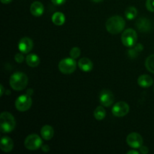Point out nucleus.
Instances as JSON below:
<instances>
[{
  "instance_id": "obj_18",
  "label": "nucleus",
  "mask_w": 154,
  "mask_h": 154,
  "mask_svg": "<svg viewBox=\"0 0 154 154\" xmlns=\"http://www.w3.org/2000/svg\"><path fill=\"white\" fill-rule=\"evenodd\" d=\"M144 48L141 44H137L130 48L127 51V54L131 59H135L140 54V53L143 51Z\"/></svg>"
},
{
  "instance_id": "obj_27",
  "label": "nucleus",
  "mask_w": 154,
  "mask_h": 154,
  "mask_svg": "<svg viewBox=\"0 0 154 154\" xmlns=\"http://www.w3.org/2000/svg\"><path fill=\"white\" fill-rule=\"evenodd\" d=\"M66 1V0H51L53 4H54L55 5H61L64 4Z\"/></svg>"
},
{
  "instance_id": "obj_3",
  "label": "nucleus",
  "mask_w": 154,
  "mask_h": 154,
  "mask_svg": "<svg viewBox=\"0 0 154 154\" xmlns=\"http://www.w3.org/2000/svg\"><path fill=\"white\" fill-rule=\"evenodd\" d=\"M16 127V120L11 113L4 111L0 115V129L3 133H9Z\"/></svg>"
},
{
  "instance_id": "obj_28",
  "label": "nucleus",
  "mask_w": 154,
  "mask_h": 154,
  "mask_svg": "<svg viewBox=\"0 0 154 154\" xmlns=\"http://www.w3.org/2000/svg\"><path fill=\"white\" fill-rule=\"evenodd\" d=\"M149 152V149L147 146H141L140 147V153H141L142 154H147Z\"/></svg>"
},
{
  "instance_id": "obj_12",
  "label": "nucleus",
  "mask_w": 154,
  "mask_h": 154,
  "mask_svg": "<svg viewBox=\"0 0 154 154\" xmlns=\"http://www.w3.org/2000/svg\"><path fill=\"white\" fill-rule=\"evenodd\" d=\"M135 26H136L137 29L142 32H147L151 29L150 20L145 17H141L138 19V20L135 23Z\"/></svg>"
},
{
  "instance_id": "obj_24",
  "label": "nucleus",
  "mask_w": 154,
  "mask_h": 154,
  "mask_svg": "<svg viewBox=\"0 0 154 154\" xmlns=\"http://www.w3.org/2000/svg\"><path fill=\"white\" fill-rule=\"evenodd\" d=\"M81 55V49L79 48H77V47H75V48H72L70 51V57L73 59H77L80 57Z\"/></svg>"
},
{
  "instance_id": "obj_30",
  "label": "nucleus",
  "mask_w": 154,
  "mask_h": 154,
  "mask_svg": "<svg viewBox=\"0 0 154 154\" xmlns=\"http://www.w3.org/2000/svg\"><path fill=\"white\" fill-rule=\"evenodd\" d=\"M0 90H1V93H0V96H2L3 94H4V91H5V89L4 87L2 86V84L0 85Z\"/></svg>"
},
{
  "instance_id": "obj_9",
  "label": "nucleus",
  "mask_w": 154,
  "mask_h": 154,
  "mask_svg": "<svg viewBox=\"0 0 154 154\" xmlns=\"http://www.w3.org/2000/svg\"><path fill=\"white\" fill-rule=\"evenodd\" d=\"M126 143L132 148H140L143 144V138L137 132H132L126 137Z\"/></svg>"
},
{
  "instance_id": "obj_31",
  "label": "nucleus",
  "mask_w": 154,
  "mask_h": 154,
  "mask_svg": "<svg viewBox=\"0 0 154 154\" xmlns=\"http://www.w3.org/2000/svg\"><path fill=\"white\" fill-rule=\"evenodd\" d=\"M1 1V2L2 3V4H9V3L11 2L13 0H0Z\"/></svg>"
},
{
  "instance_id": "obj_4",
  "label": "nucleus",
  "mask_w": 154,
  "mask_h": 154,
  "mask_svg": "<svg viewBox=\"0 0 154 154\" xmlns=\"http://www.w3.org/2000/svg\"><path fill=\"white\" fill-rule=\"evenodd\" d=\"M59 70L63 74L66 75H69L72 74L76 70L77 68V63L75 60V59L72 58H65L62 60L59 63L58 65Z\"/></svg>"
},
{
  "instance_id": "obj_2",
  "label": "nucleus",
  "mask_w": 154,
  "mask_h": 154,
  "mask_svg": "<svg viewBox=\"0 0 154 154\" xmlns=\"http://www.w3.org/2000/svg\"><path fill=\"white\" fill-rule=\"evenodd\" d=\"M10 86L16 91H21L26 87L28 84V77L23 72H17L14 73L10 78Z\"/></svg>"
},
{
  "instance_id": "obj_11",
  "label": "nucleus",
  "mask_w": 154,
  "mask_h": 154,
  "mask_svg": "<svg viewBox=\"0 0 154 154\" xmlns=\"http://www.w3.org/2000/svg\"><path fill=\"white\" fill-rule=\"evenodd\" d=\"M32 40L28 37L22 38L18 43V49L23 54H28L32 50Z\"/></svg>"
},
{
  "instance_id": "obj_33",
  "label": "nucleus",
  "mask_w": 154,
  "mask_h": 154,
  "mask_svg": "<svg viewBox=\"0 0 154 154\" xmlns=\"http://www.w3.org/2000/svg\"><path fill=\"white\" fill-rule=\"evenodd\" d=\"M92 1H93V2H96V3H98V2H102V1H103V0H92Z\"/></svg>"
},
{
  "instance_id": "obj_15",
  "label": "nucleus",
  "mask_w": 154,
  "mask_h": 154,
  "mask_svg": "<svg viewBox=\"0 0 154 154\" xmlns=\"http://www.w3.org/2000/svg\"><path fill=\"white\" fill-rule=\"evenodd\" d=\"M14 148L13 140L8 136H3L1 138V150L5 153H9Z\"/></svg>"
},
{
  "instance_id": "obj_23",
  "label": "nucleus",
  "mask_w": 154,
  "mask_h": 154,
  "mask_svg": "<svg viewBox=\"0 0 154 154\" xmlns=\"http://www.w3.org/2000/svg\"><path fill=\"white\" fill-rule=\"evenodd\" d=\"M145 66L149 72L154 74V54L149 56L146 59Z\"/></svg>"
},
{
  "instance_id": "obj_17",
  "label": "nucleus",
  "mask_w": 154,
  "mask_h": 154,
  "mask_svg": "<svg viewBox=\"0 0 154 154\" xmlns=\"http://www.w3.org/2000/svg\"><path fill=\"white\" fill-rule=\"evenodd\" d=\"M54 128L52 126H49V125H45L41 129V135H42V138L46 140V141L51 140L54 137Z\"/></svg>"
},
{
  "instance_id": "obj_19",
  "label": "nucleus",
  "mask_w": 154,
  "mask_h": 154,
  "mask_svg": "<svg viewBox=\"0 0 154 154\" xmlns=\"http://www.w3.org/2000/svg\"><path fill=\"white\" fill-rule=\"evenodd\" d=\"M26 62L30 67H36L40 63V59L38 56L34 54H30L26 57Z\"/></svg>"
},
{
  "instance_id": "obj_14",
  "label": "nucleus",
  "mask_w": 154,
  "mask_h": 154,
  "mask_svg": "<svg viewBox=\"0 0 154 154\" xmlns=\"http://www.w3.org/2000/svg\"><path fill=\"white\" fill-rule=\"evenodd\" d=\"M78 67L82 72H89L92 71L93 68V62L87 57L81 58L78 61Z\"/></svg>"
},
{
  "instance_id": "obj_22",
  "label": "nucleus",
  "mask_w": 154,
  "mask_h": 154,
  "mask_svg": "<svg viewBox=\"0 0 154 154\" xmlns=\"http://www.w3.org/2000/svg\"><path fill=\"white\" fill-rule=\"evenodd\" d=\"M137 14H138V11L135 7H132V6L127 8L125 11V16L129 20L135 19L137 17Z\"/></svg>"
},
{
  "instance_id": "obj_25",
  "label": "nucleus",
  "mask_w": 154,
  "mask_h": 154,
  "mask_svg": "<svg viewBox=\"0 0 154 154\" xmlns=\"http://www.w3.org/2000/svg\"><path fill=\"white\" fill-rule=\"evenodd\" d=\"M146 8L150 12H154V0H147Z\"/></svg>"
},
{
  "instance_id": "obj_5",
  "label": "nucleus",
  "mask_w": 154,
  "mask_h": 154,
  "mask_svg": "<svg viewBox=\"0 0 154 154\" xmlns=\"http://www.w3.org/2000/svg\"><path fill=\"white\" fill-rule=\"evenodd\" d=\"M138 35L135 30L132 29H127L124 30L121 35V40L123 45L128 48H132L136 44Z\"/></svg>"
},
{
  "instance_id": "obj_26",
  "label": "nucleus",
  "mask_w": 154,
  "mask_h": 154,
  "mask_svg": "<svg viewBox=\"0 0 154 154\" xmlns=\"http://www.w3.org/2000/svg\"><path fill=\"white\" fill-rule=\"evenodd\" d=\"M22 54H23V53H22ZM22 54H20V53H17V54L15 55L14 60H15V61L17 62V63H22L23 62L24 57H23V55Z\"/></svg>"
},
{
  "instance_id": "obj_20",
  "label": "nucleus",
  "mask_w": 154,
  "mask_h": 154,
  "mask_svg": "<svg viewBox=\"0 0 154 154\" xmlns=\"http://www.w3.org/2000/svg\"><path fill=\"white\" fill-rule=\"evenodd\" d=\"M66 17L62 12H56L52 16V22L57 26H62L65 23Z\"/></svg>"
},
{
  "instance_id": "obj_10",
  "label": "nucleus",
  "mask_w": 154,
  "mask_h": 154,
  "mask_svg": "<svg viewBox=\"0 0 154 154\" xmlns=\"http://www.w3.org/2000/svg\"><path fill=\"white\" fill-rule=\"evenodd\" d=\"M99 101L102 105L105 107H110L114 102V96L109 90H103L100 93Z\"/></svg>"
},
{
  "instance_id": "obj_7",
  "label": "nucleus",
  "mask_w": 154,
  "mask_h": 154,
  "mask_svg": "<svg viewBox=\"0 0 154 154\" xmlns=\"http://www.w3.org/2000/svg\"><path fill=\"white\" fill-rule=\"evenodd\" d=\"M24 146L27 150H36L42 146V140L36 134L28 135L24 141Z\"/></svg>"
},
{
  "instance_id": "obj_13",
  "label": "nucleus",
  "mask_w": 154,
  "mask_h": 154,
  "mask_svg": "<svg viewBox=\"0 0 154 154\" xmlns=\"http://www.w3.org/2000/svg\"><path fill=\"white\" fill-rule=\"evenodd\" d=\"M44 11L45 8L41 2H34L30 6V12L35 17H41L44 14Z\"/></svg>"
},
{
  "instance_id": "obj_32",
  "label": "nucleus",
  "mask_w": 154,
  "mask_h": 154,
  "mask_svg": "<svg viewBox=\"0 0 154 154\" xmlns=\"http://www.w3.org/2000/svg\"><path fill=\"white\" fill-rule=\"evenodd\" d=\"M128 154H138V152L136 151V150H129V151H128Z\"/></svg>"
},
{
  "instance_id": "obj_8",
  "label": "nucleus",
  "mask_w": 154,
  "mask_h": 154,
  "mask_svg": "<svg viewBox=\"0 0 154 154\" xmlns=\"http://www.w3.org/2000/svg\"><path fill=\"white\" fill-rule=\"evenodd\" d=\"M129 111V106L126 102H118L113 106L112 114L113 115L117 117H122L126 116Z\"/></svg>"
},
{
  "instance_id": "obj_29",
  "label": "nucleus",
  "mask_w": 154,
  "mask_h": 154,
  "mask_svg": "<svg viewBox=\"0 0 154 154\" xmlns=\"http://www.w3.org/2000/svg\"><path fill=\"white\" fill-rule=\"evenodd\" d=\"M42 149L44 152H48L50 150L49 149V146L48 145H42Z\"/></svg>"
},
{
  "instance_id": "obj_21",
  "label": "nucleus",
  "mask_w": 154,
  "mask_h": 154,
  "mask_svg": "<svg viewBox=\"0 0 154 154\" xmlns=\"http://www.w3.org/2000/svg\"><path fill=\"white\" fill-rule=\"evenodd\" d=\"M94 117L98 120H102L106 116V111L102 106H98L94 111Z\"/></svg>"
},
{
  "instance_id": "obj_16",
  "label": "nucleus",
  "mask_w": 154,
  "mask_h": 154,
  "mask_svg": "<svg viewBox=\"0 0 154 154\" xmlns=\"http://www.w3.org/2000/svg\"><path fill=\"white\" fill-rule=\"evenodd\" d=\"M153 84V80L150 75H142L138 78V84L141 87L147 88Z\"/></svg>"
},
{
  "instance_id": "obj_1",
  "label": "nucleus",
  "mask_w": 154,
  "mask_h": 154,
  "mask_svg": "<svg viewBox=\"0 0 154 154\" xmlns=\"http://www.w3.org/2000/svg\"><path fill=\"white\" fill-rule=\"evenodd\" d=\"M125 26H126L125 20L118 15L110 17L105 24L107 31L112 35H117L121 32L124 29Z\"/></svg>"
},
{
  "instance_id": "obj_6",
  "label": "nucleus",
  "mask_w": 154,
  "mask_h": 154,
  "mask_svg": "<svg viewBox=\"0 0 154 154\" xmlns=\"http://www.w3.org/2000/svg\"><path fill=\"white\" fill-rule=\"evenodd\" d=\"M32 104V101L31 96L26 93L17 98L16 102H15V108L17 111L23 112V111H28L31 108Z\"/></svg>"
}]
</instances>
